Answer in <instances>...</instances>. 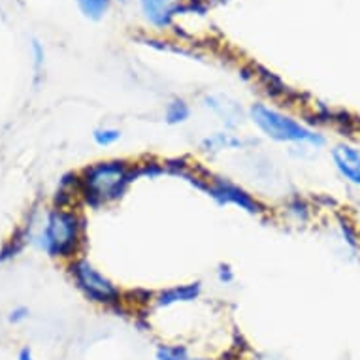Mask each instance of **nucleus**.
I'll return each instance as SVG.
<instances>
[{"mask_svg": "<svg viewBox=\"0 0 360 360\" xmlns=\"http://www.w3.org/2000/svg\"><path fill=\"white\" fill-rule=\"evenodd\" d=\"M134 176L136 170L127 160H98L95 165H89L77 176L79 196L91 207L108 206L124 195Z\"/></svg>", "mask_w": 360, "mask_h": 360, "instance_id": "1", "label": "nucleus"}, {"mask_svg": "<svg viewBox=\"0 0 360 360\" xmlns=\"http://www.w3.org/2000/svg\"><path fill=\"white\" fill-rule=\"evenodd\" d=\"M29 242L53 259H72L82 248L83 219L70 207H53Z\"/></svg>", "mask_w": 360, "mask_h": 360, "instance_id": "2", "label": "nucleus"}, {"mask_svg": "<svg viewBox=\"0 0 360 360\" xmlns=\"http://www.w3.org/2000/svg\"><path fill=\"white\" fill-rule=\"evenodd\" d=\"M249 119L257 129L279 143H295V146H309L319 149L325 146V136L317 130L309 129L307 124L300 123L298 119L290 117L289 113L281 112L278 108L257 102L249 108Z\"/></svg>", "mask_w": 360, "mask_h": 360, "instance_id": "3", "label": "nucleus"}, {"mask_svg": "<svg viewBox=\"0 0 360 360\" xmlns=\"http://www.w3.org/2000/svg\"><path fill=\"white\" fill-rule=\"evenodd\" d=\"M68 270H70L72 281L76 283L79 292L93 304L115 307L123 302V292L117 285L113 283L110 278H106L87 259H82V257L74 259L68 266Z\"/></svg>", "mask_w": 360, "mask_h": 360, "instance_id": "4", "label": "nucleus"}, {"mask_svg": "<svg viewBox=\"0 0 360 360\" xmlns=\"http://www.w3.org/2000/svg\"><path fill=\"white\" fill-rule=\"evenodd\" d=\"M202 187L221 206H236L243 212L251 213V215H260L264 212L253 195H249L248 191L234 184V181H231L229 177L210 176Z\"/></svg>", "mask_w": 360, "mask_h": 360, "instance_id": "5", "label": "nucleus"}, {"mask_svg": "<svg viewBox=\"0 0 360 360\" xmlns=\"http://www.w3.org/2000/svg\"><path fill=\"white\" fill-rule=\"evenodd\" d=\"M330 157L343 181L360 189V148L353 143H338L332 148Z\"/></svg>", "mask_w": 360, "mask_h": 360, "instance_id": "6", "label": "nucleus"}, {"mask_svg": "<svg viewBox=\"0 0 360 360\" xmlns=\"http://www.w3.org/2000/svg\"><path fill=\"white\" fill-rule=\"evenodd\" d=\"M202 295V283H187V285H176L170 289H165L157 292L153 298L155 307H172L179 306V304H189V302L198 300V296Z\"/></svg>", "mask_w": 360, "mask_h": 360, "instance_id": "7", "label": "nucleus"}, {"mask_svg": "<svg viewBox=\"0 0 360 360\" xmlns=\"http://www.w3.org/2000/svg\"><path fill=\"white\" fill-rule=\"evenodd\" d=\"M140 6L149 23L155 27H168L172 23L177 6L174 0H140Z\"/></svg>", "mask_w": 360, "mask_h": 360, "instance_id": "8", "label": "nucleus"}, {"mask_svg": "<svg viewBox=\"0 0 360 360\" xmlns=\"http://www.w3.org/2000/svg\"><path fill=\"white\" fill-rule=\"evenodd\" d=\"M202 106L217 115L226 127H236L242 121V108L236 102H229L223 96H206Z\"/></svg>", "mask_w": 360, "mask_h": 360, "instance_id": "9", "label": "nucleus"}, {"mask_svg": "<svg viewBox=\"0 0 360 360\" xmlns=\"http://www.w3.org/2000/svg\"><path fill=\"white\" fill-rule=\"evenodd\" d=\"M243 140L232 132H215L212 136L202 140V149L206 153H219V151H231V149L242 148Z\"/></svg>", "mask_w": 360, "mask_h": 360, "instance_id": "10", "label": "nucleus"}, {"mask_svg": "<svg viewBox=\"0 0 360 360\" xmlns=\"http://www.w3.org/2000/svg\"><path fill=\"white\" fill-rule=\"evenodd\" d=\"M155 359L157 360H215L210 356H198L193 354L185 345L179 343H160L157 351H155Z\"/></svg>", "mask_w": 360, "mask_h": 360, "instance_id": "11", "label": "nucleus"}, {"mask_svg": "<svg viewBox=\"0 0 360 360\" xmlns=\"http://www.w3.org/2000/svg\"><path fill=\"white\" fill-rule=\"evenodd\" d=\"M191 117V106L189 102H185L184 98H174L166 104L165 108V121L172 127L176 124L187 123Z\"/></svg>", "mask_w": 360, "mask_h": 360, "instance_id": "12", "label": "nucleus"}, {"mask_svg": "<svg viewBox=\"0 0 360 360\" xmlns=\"http://www.w3.org/2000/svg\"><path fill=\"white\" fill-rule=\"evenodd\" d=\"M121 130L113 129V127H98V129L93 130V142L98 146V148H112L121 140Z\"/></svg>", "mask_w": 360, "mask_h": 360, "instance_id": "13", "label": "nucleus"}, {"mask_svg": "<svg viewBox=\"0 0 360 360\" xmlns=\"http://www.w3.org/2000/svg\"><path fill=\"white\" fill-rule=\"evenodd\" d=\"M77 6L89 19H101L110 8V0H77Z\"/></svg>", "mask_w": 360, "mask_h": 360, "instance_id": "14", "label": "nucleus"}, {"mask_svg": "<svg viewBox=\"0 0 360 360\" xmlns=\"http://www.w3.org/2000/svg\"><path fill=\"white\" fill-rule=\"evenodd\" d=\"M30 311L27 309L25 306H18L13 307L12 311H10V315H8V321L12 323V325H19V323H25V321L29 319Z\"/></svg>", "mask_w": 360, "mask_h": 360, "instance_id": "15", "label": "nucleus"}, {"mask_svg": "<svg viewBox=\"0 0 360 360\" xmlns=\"http://www.w3.org/2000/svg\"><path fill=\"white\" fill-rule=\"evenodd\" d=\"M236 279V276H234V270H232L231 266L229 264H221L217 268V281L221 285H231L232 281Z\"/></svg>", "mask_w": 360, "mask_h": 360, "instance_id": "16", "label": "nucleus"}, {"mask_svg": "<svg viewBox=\"0 0 360 360\" xmlns=\"http://www.w3.org/2000/svg\"><path fill=\"white\" fill-rule=\"evenodd\" d=\"M32 53H34L36 68H40L41 63H44V49H41V46L38 44V41H34V44H32Z\"/></svg>", "mask_w": 360, "mask_h": 360, "instance_id": "17", "label": "nucleus"}, {"mask_svg": "<svg viewBox=\"0 0 360 360\" xmlns=\"http://www.w3.org/2000/svg\"><path fill=\"white\" fill-rule=\"evenodd\" d=\"M18 360H34V354H32V351L29 347H23L19 351Z\"/></svg>", "mask_w": 360, "mask_h": 360, "instance_id": "18", "label": "nucleus"}]
</instances>
